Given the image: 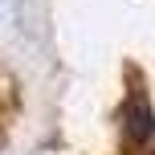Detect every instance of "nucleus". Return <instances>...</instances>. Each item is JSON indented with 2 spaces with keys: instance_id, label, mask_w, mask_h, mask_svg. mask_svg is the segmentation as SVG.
Returning <instances> with one entry per match:
<instances>
[{
  "instance_id": "1",
  "label": "nucleus",
  "mask_w": 155,
  "mask_h": 155,
  "mask_svg": "<svg viewBox=\"0 0 155 155\" xmlns=\"http://www.w3.org/2000/svg\"><path fill=\"white\" fill-rule=\"evenodd\" d=\"M118 123H123L127 143H135V147H143V143L155 139V110L147 106V98H143V94H131V98L123 102Z\"/></svg>"
}]
</instances>
